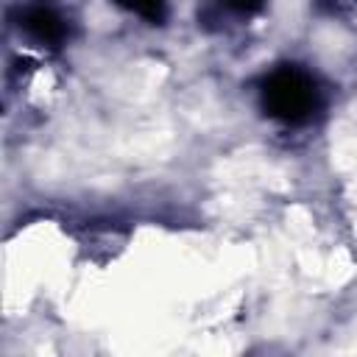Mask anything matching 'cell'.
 Returning <instances> with one entry per match:
<instances>
[{"instance_id": "1", "label": "cell", "mask_w": 357, "mask_h": 357, "mask_svg": "<svg viewBox=\"0 0 357 357\" xmlns=\"http://www.w3.org/2000/svg\"><path fill=\"white\" fill-rule=\"evenodd\" d=\"M262 106L282 123H307L318 109V86L298 67H279L262 84Z\"/></svg>"}, {"instance_id": "2", "label": "cell", "mask_w": 357, "mask_h": 357, "mask_svg": "<svg viewBox=\"0 0 357 357\" xmlns=\"http://www.w3.org/2000/svg\"><path fill=\"white\" fill-rule=\"evenodd\" d=\"M22 25L31 36H36L39 42H50V45H59L67 33V25L64 20L50 11V8H31L25 17H22Z\"/></svg>"}, {"instance_id": "3", "label": "cell", "mask_w": 357, "mask_h": 357, "mask_svg": "<svg viewBox=\"0 0 357 357\" xmlns=\"http://www.w3.org/2000/svg\"><path fill=\"white\" fill-rule=\"evenodd\" d=\"M117 6L139 14L142 20L148 22H162L165 14H167V0H114Z\"/></svg>"}, {"instance_id": "4", "label": "cell", "mask_w": 357, "mask_h": 357, "mask_svg": "<svg viewBox=\"0 0 357 357\" xmlns=\"http://www.w3.org/2000/svg\"><path fill=\"white\" fill-rule=\"evenodd\" d=\"M231 11H240V14H251V11H257L259 6H262V0H223Z\"/></svg>"}]
</instances>
